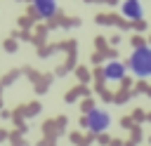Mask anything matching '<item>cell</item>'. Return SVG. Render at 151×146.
<instances>
[{"label": "cell", "mask_w": 151, "mask_h": 146, "mask_svg": "<svg viewBox=\"0 0 151 146\" xmlns=\"http://www.w3.org/2000/svg\"><path fill=\"white\" fill-rule=\"evenodd\" d=\"M127 71L137 78H151V47H137L127 57Z\"/></svg>", "instance_id": "obj_1"}, {"label": "cell", "mask_w": 151, "mask_h": 146, "mask_svg": "<svg viewBox=\"0 0 151 146\" xmlns=\"http://www.w3.org/2000/svg\"><path fill=\"white\" fill-rule=\"evenodd\" d=\"M85 127H87L90 132H94V134L106 132V130L111 127V115H109V111H104V108H99V106H92V108L85 113Z\"/></svg>", "instance_id": "obj_2"}, {"label": "cell", "mask_w": 151, "mask_h": 146, "mask_svg": "<svg viewBox=\"0 0 151 146\" xmlns=\"http://www.w3.org/2000/svg\"><path fill=\"white\" fill-rule=\"evenodd\" d=\"M31 5H33L35 16H40V19H52L57 14V9H59L57 0H31Z\"/></svg>", "instance_id": "obj_3"}, {"label": "cell", "mask_w": 151, "mask_h": 146, "mask_svg": "<svg viewBox=\"0 0 151 146\" xmlns=\"http://www.w3.org/2000/svg\"><path fill=\"white\" fill-rule=\"evenodd\" d=\"M120 12H123V16H125V19H130V21H137V19H142V16H144L142 0H123V5H120Z\"/></svg>", "instance_id": "obj_4"}, {"label": "cell", "mask_w": 151, "mask_h": 146, "mask_svg": "<svg viewBox=\"0 0 151 146\" xmlns=\"http://www.w3.org/2000/svg\"><path fill=\"white\" fill-rule=\"evenodd\" d=\"M125 73H127V64H123V61H109V64H104V78L106 80H120V78H125Z\"/></svg>", "instance_id": "obj_5"}]
</instances>
